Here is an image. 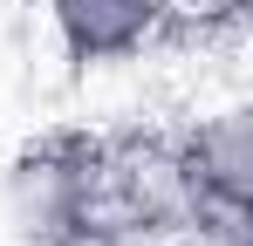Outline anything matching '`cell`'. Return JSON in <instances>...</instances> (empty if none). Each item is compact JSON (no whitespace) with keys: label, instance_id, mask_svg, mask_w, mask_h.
Masks as SVG:
<instances>
[{"label":"cell","instance_id":"cell-1","mask_svg":"<svg viewBox=\"0 0 253 246\" xmlns=\"http://www.w3.org/2000/svg\"><path fill=\"white\" fill-rule=\"evenodd\" d=\"M103 130H42L7 164V226L21 246H103Z\"/></svg>","mask_w":253,"mask_h":246},{"label":"cell","instance_id":"cell-3","mask_svg":"<svg viewBox=\"0 0 253 246\" xmlns=\"http://www.w3.org/2000/svg\"><path fill=\"white\" fill-rule=\"evenodd\" d=\"M42 21L76 69H124L178 35L171 0H42Z\"/></svg>","mask_w":253,"mask_h":246},{"label":"cell","instance_id":"cell-4","mask_svg":"<svg viewBox=\"0 0 253 246\" xmlns=\"http://www.w3.org/2000/svg\"><path fill=\"white\" fill-rule=\"evenodd\" d=\"M178 7V35L199 41H240V21H247V0H171Z\"/></svg>","mask_w":253,"mask_h":246},{"label":"cell","instance_id":"cell-2","mask_svg":"<svg viewBox=\"0 0 253 246\" xmlns=\"http://www.w3.org/2000/svg\"><path fill=\"white\" fill-rule=\"evenodd\" d=\"M96 185H103V246L130 240V233L185 226V212H192V178H185L178 130H171V123H124V130H103Z\"/></svg>","mask_w":253,"mask_h":246}]
</instances>
